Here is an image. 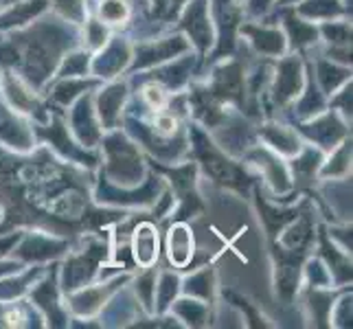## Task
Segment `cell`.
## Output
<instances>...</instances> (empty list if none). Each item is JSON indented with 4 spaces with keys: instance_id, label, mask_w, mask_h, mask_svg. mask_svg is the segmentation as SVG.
<instances>
[{
    "instance_id": "cell-7",
    "label": "cell",
    "mask_w": 353,
    "mask_h": 329,
    "mask_svg": "<svg viewBox=\"0 0 353 329\" xmlns=\"http://www.w3.org/2000/svg\"><path fill=\"white\" fill-rule=\"evenodd\" d=\"M189 48V44L182 40V38H169L163 40L158 44H145L137 51V68H145V66H152L158 62H165V59L174 57L178 53H185Z\"/></svg>"
},
{
    "instance_id": "cell-10",
    "label": "cell",
    "mask_w": 353,
    "mask_h": 329,
    "mask_svg": "<svg viewBox=\"0 0 353 329\" xmlns=\"http://www.w3.org/2000/svg\"><path fill=\"white\" fill-rule=\"evenodd\" d=\"M243 33L250 38V44L261 55H281L285 51V38L279 29L268 27H243Z\"/></svg>"
},
{
    "instance_id": "cell-29",
    "label": "cell",
    "mask_w": 353,
    "mask_h": 329,
    "mask_svg": "<svg viewBox=\"0 0 353 329\" xmlns=\"http://www.w3.org/2000/svg\"><path fill=\"white\" fill-rule=\"evenodd\" d=\"M88 70V55L86 53H72L64 59V66L59 70V77H79L86 75Z\"/></svg>"
},
{
    "instance_id": "cell-18",
    "label": "cell",
    "mask_w": 353,
    "mask_h": 329,
    "mask_svg": "<svg viewBox=\"0 0 353 329\" xmlns=\"http://www.w3.org/2000/svg\"><path fill=\"white\" fill-rule=\"evenodd\" d=\"M263 137L274 150H279L281 154H296L301 148L296 134L288 128H283V126H268L263 130Z\"/></svg>"
},
{
    "instance_id": "cell-2",
    "label": "cell",
    "mask_w": 353,
    "mask_h": 329,
    "mask_svg": "<svg viewBox=\"0 0 353 329\" xmlns=\"http://www.w3.org/2000/svg\"><path fill=\"white\" fill-rule=\"evenodd\" d=\"M108 154H110V169L121 167V172L114 174L117 182H134L141 176V161L132 143H125L121 137L108 139Z\"/></svg>"
},
{
    "instance_id": "cell-1",
    "label": "cell",
    "mask_w": 353,
    "mask_h": 329,
    "mask_svg": "<svg viewBox=\"0 0 353 329\" xmlns=\"http://www.w3.org/2000/svg\"><path fill=\"white\" fill-rule=\"evenodd\" d=\"M196 152L200 156L202 165L206 167V174L211 178H215L217 182H222V185H228V187H237V189L246 187V174H243L233 161H228L224 154L217 152L213 148V143L206 141L202 134H196Z\"/></svg>"
},
{
    "instance_id": "cell-33",
    "label": "cell",
    "mask_w": 353,
    "mask_h": 329,
    "mask_svg": "<svg viewBox=\"0 0 353 329\" xmlns=\"http://www.w3.org/2000/svg\"><path fill=\"white\" fill-rule=\"evenodd\" d=\"M349 161H351V148H349V143H345V148L340 152H336L334 163L330 161V165L325 167L323 176H343V174H347Z\"/></svg>"
},
{
    "instance_id": "cell-34",
    "label": "cell",
    "mask_w": 353,
    "mask_h": 329,
    "mask_svg": "<svg viewBox=\"0 0 353 329\" xmlns=\"http://www.w3.org/2000/svg\"><path fill=\"white\" fill-rule=\"evenodd\" d=\"M55 9L72 22H83V0H53Z\"/></svg>"
},
{
    "instance_id": "cell-38",
    "label": "cell",
    "mask_w": 353,
    "mask_h": 329,
    "mask_svg": "<svg viewBox=\"0 0 353 329\" xmlns=\"http://www.w3.org/2000/svg\"><path fill=\"white\" fill-rule=\"evenodd\" d=\"M156 128V134L158 137H172V134L176 132V128H178V123H176V119L174 117H169V114H161L156 119V123H154Z\"/></svg>"
},
{
    "instance_id": "cell-24",
    "label": "cell",
    "mask_w": 353,
    "mask_h": 329,
    "mask_svg": "<svg viewBox=\"0 0 353 329\" xmlns=\"http://www.w3.org/2000/svg\"><path fill=\"white\" fill-rule=\"evenodd\" d=\"M312 241V226L307 222V217L305 219H301V222H296L294 226L290 228V233L283 237V243L290 248V250H303L307 246V243Z\"/></svg>"
},
{
    "instance_id": "cell-21",
    "label": "cell",
    "mask_w": 353,
    "mask_h": 329,
    "mask_svg": "<svg viewBox=\"0 0 353 329\" xmlns=\"http://www.w3.org/2000/svg\"><path fill=\"white\" fill-rule=\"evenodd\" d=\"M283 20L288 22L292 44H294L296 48H303V46H307V44H314V42H316V29L312 27L310 22L296 18V14H292V11H288Z\"/></svg>"
},
{
    "instance_id": "cell-37",
    "label": "cell",
    "mask_w": 353,
    "mask_h": 329,
    "mask_svg": "<svg viewBox=\"0 0 353 329\" xmlns=\"http://www.w3.org/2000/svg\"><path fill=\"white\" fill-rule=\"evenodd\" d=\"M143 99L148 101L150 108H163L167 103V94L161 86H156V83H150V86H145L143 90Z\"/></svg>"
},
{
    "instance_id": "cell-9",
    "label": "cell",
    "mask_w": 353,
    "mask_h": 329,
    "mask_svg": "<svg viewBox=\"0 0 353 329\" xmlns=\"http://www.w3.org/2000/svg\"><path fill=\"white\" fill-rule=\"evenodd\" d=\"M72 128H75L79 141L83 145H88V148H92V145L99 141V126L94 123L90 97H81L75 110H72Z\"/></svg>"
},
{
    "instance_id": "cell-15",
    "label": "cell",
    "mask_w": 353,
    "mask_h": 329,
    "mask_svg": "<svg viewBox=\"0 0 353 329\" xmlns=\"http://www.w3.org/2000/svg\"><path fill=\"white\" fill-rule=\"evenodd\" d=\"M305 134L310 139L319 141L323 148H334L332 143H336V139L343 137L345 130H343V126L338 123L336 117H323V119L316 121L314 126H307Z\"/></svg>"
},
{
    "instance_id": "cell-14",
    "label": "cell",
    "mask_w": 353,
    "mask_h": 329,
    "mask_svg": "<svg viewBox=\"0 0 353 329\" xmlns=\"http://www.w3.org/2000/svg\"><path fill=\"white\" fill-rule=\"evenodd\" d=\"M250 158L254 163H257L259 167L265 169V178L272 182V185L279 189V191H285L290 187V178H288V172H285V167L281 165V161L270 154V152H265V150H254L250 154Z\"/></svg>"
},
{
    "instance_id": "cell-23",
    "label": "cell",
    "mask_w": 353,
    "mask_h": 329,
    "mask_svg": "<svg viewBox=\"0 0 353 329\" xmlns=\"http://www.w3.org/2000/svg\"><path fill=\"white\" fill-rule=\"evenodd\" d=\"M299 11L307 18H332L343 9H340V0H307Z\"/></svg>"
},
{
    "instance_id": "cell-20",
    "label": "cell",
    "mask_w": 353,
    "mask_h": 329,
    "mask_svg": "<svg viewBox=\"0 0 353 329\" xmlns=\"http://www.w3.org/2000/svg\"><path fill=\"white\" fill-rule=\"evenodd\" d=\"M97 14L103 24H123L132 16V5L130 0H101Z\"/></svg>"
},
{
    "instance_id": "cell-26",
    "label": "cell",
    "mask_w": 353,
    "mask_h": 329,
    "mask_svg": "<svg viewBox=\"0 0 353 329\" xmlns=\"http://www.w3.org/2000/svg\"><path fill=\"white\" fill-rule=\"evenodd\" d=\"M319 81L323 83L325 92H332L338 83L347 81V70L338 68L334 64H327V62H321L319 64Z\"/></svg>"
},
{
    "instance_id": "cell-13",
    "label": "cell",
    "mask_w": 353,
    "mask_h": 329,
    "mask_svg": "<svg viewBox=\"0 0 353 329\" xmlns=\"http://www.w3.org/2000/svg\"><path fill=\"white\" fill-rule=\"evenodd\" d=\"M125 99V86L123 83H114V86L105 88L99 94V114L105 128H114L121 117V103Z\"/></svg>"
},
{
    "instance_id": "cell-39",
    "label": "cell",
    "mask_w": 353,
    "mask_h": 329,
    "mask_svg": "<svg viewBox=\"0 0 353 329\" xmlns=\"http://www.w3.org/2000/svg\"><path fill=\"white\" fill-rule=\"evenodd\" d=\"M268 3H270V0H252V9L254 11H263L268 7Z\"/></svg>"
},
{
    "instance_id": "cell-8",
    "label": "cell",
    "mask_w": 353,
    "mask_h": 329,
    "mask_svg": "<svg viewBox=\"0 0 353 329\" xmlns=\"http://www.w3.org/2000/svg\"><path fill=\"white\" fill-rule=\"evenodd\" d=\"M301 83H303V75H301V62L299 59H283L279 64L276 70V99L279 101H288L292 97H296L301 90Z\"/></svg>"
},
{
    "instance_id": "cell-30",
    "label": "cell",
    "mask_w": 353,
    "mask_h": 329,
    "mask_svg": "<svg viewBox=\"0 0 353 329\" xmlns=\"http://www.w3.org/2000/svg\"><path fill=\"white\" fill-rule=\"evenodd\" d=\"M187 292L193 297L209 299L211 297V272L202 270V272H196L193 277H189L187 279Z\"/></svg>"
},
{
    "instance_id": "cell-16",
    "label": "cell",
    "mask_w": 353,
    "mask_h": 329,
    "mask_svg": "<svg viewBox=\"0 0 353 329\" xmlns=\"http://www.w3.org/2000/svg\"><path fill=\"white\" fill-rule=\"evenodd\" d=\"M5 86H7V94H9L11 106H16L18 110H22V112H31V114L38 112L40 117H44L42 114V106L33 97V92L29 88H24L16 77L9 75L7 81H5Z\"/></svg>"
},
{
    "instance_id": "cell-22",
    "label": "cell",
    "mask_w": 353,
    "mask_h": 329,
    "mask_svg": "<svg viewBox=\"0 0 353 329\" xmlns=\"http://www.w3.org/2000/svg\"><path fill=\"white\" fill-rule=\"evenodd\" d=\"M48 128H51V130L42 132L48 141H51L53 145H57V148L62 150L68 158H75V161H79V163H86V158H81V150L77 148V145L70 143L68 132H66V128L62 123H59V121H53V126H48Z\"/></svg>"
},
{
    "instance_id": "cell-31",
    "label": "cell",
    "mask_w": 353,
    "mask_h": 329,
    "mask_svg": "<svg viewBox=\"0 0 353 329\" xmlns=\"http://www.w3.org/2000/svg\"><path fill=\"white\" fill-rule=\"evenodd\" d=\"M137 295L143 301L145 310H152V301L156 297V275L154 272H145L143 277H139V281H137Z\"/></svg>"
},
{
    "instance_id": "cell-6",
    "label": "cell",
    "mask_w": 353,
    "mask_h": 329,
    "mask_svg": "<svg viewBox=\"0 0 353 329\" xmlns=\"http://www.w3.org/2000/svg\"><path fill=\"white\" fill-rule=\"evenodd\" d=\"M193 233L187 224H174L169 228L167 235V257L172 261V266L176 268H185L189 266L191 257H193Z\"/></svg>"
},
{
    "instance_id": "cell-36",
    "label": "cell",
    "mask_w": 353,
    "mask_h": 329,
    "mask_svg": "<svg viewBox=\"0 0 353 329\" xmlns=\"http://www.w3.org/2000/svg\"><path fill=\"white\" fill-rule=\"evenodd\" d=\"M178 314L182 319H191L189 321L191 325H202V321H204V308L198 301H189V306H187V301H180Z\"/></svg>"
},
{
    "instance_id": "cell-19",
    "label": "cell",
    "mask_w": 353,
    "mask_h": 329,
    "mask_svg": "<svg viewBox=\"0 0 353 329\" xmlns=\"http://www.w3.org/2000/svg\"><path fill=\"white\" fill-rule=\"evenodd\" d=\"M110 290L112 288H90V290H83L79 292V295H75V299H72V310H75L77 314H92L97 312L101 306H103V301L108 299V295H110Z\"/></svg>"
},
{
    "instance_id": "cell-11",
    "label": "cell",
    "mask_w": 353,
    "mask_h": 329,
    "mask_svg": "<svg viewBox=\"0 0 353 329\" xmlns=\"http://www.w3.org/2000/svg\"><path fill=\"white\" fill-rule=\"evenodd\" d=\"M130 62V48L125 42H114L108 51L94 59V72L99 77H114Z\"/></svg>"
},
{
    "instance_id": "cell-5",
    "label": "cell",
    "mask_w": 353,
    "mask_h": 329,
    "mask_svg": "<svg viewBox=\"0 0 353 329\" xmlns=\"http://www.w3.org/2000/svg\"><path fill=\"white\" fill-rule=\"evenodd\" d=\"M158 230L150 222H141L132 235V255L134 261L143 268H152L158 259Z\"/></svg>"
},
{
    "instance_id": "cell-4",
    "label": "cell",
    "mask_w": 353,
    "mask_h": 329,
    "mask_svg": "<svg viewBox=\"0 0 353 329\" xmlns=\"http://www.w3.org/2000/svg\"><path fill=\"white\" fill-rule=\"evenodd\" d=\"M215 99H226V101H243V75L239 64H226L215 72L213 88H211Z\"/></svg>"
},
{
    "instance_id": "cell-17",
    "label": "cell",
    "mask_w": 353,
    "mask_h": 329,
    "mask_svg": "<svg viewBox=\"0 0 353 329\" xmlns=\"http://www.w3.org/2000/svg\"><path fill=\"white\" fill-rule=\"evenodd\" d=\"M46 7V0H29V3H20L14 9L5 11L0 16V31L9 27H20V24L29 22L33 16H38L40 11Z\"/></svg>"
},
{
    "instance_id": "cell-28",
    "label": "cell",
    "mask_w": 353,
    "mask_h": 329,
    "mask_svg": "<svg viewBox=\"0 0 353 329\" xmlns=\"http://www.w3.org/2000/svg\"><path fill=\"white\" fill-rule=\"evenodd\" d=\"M88 86H92V81H75L72 77H68V81L59 83L53 92V99L59 101V103H70L79 92H83Z\"/></svg>"
},
{
    "instance_id": "cell-25",
    "label": "cell",
    "mask_w": 353,
    "mask_h": 329,
    "mask_svg": "<svg viewBox=\"0 0 353 329\" xmlns=\"http://www.w3.org/2000/svg\"><path fill=\"white\" fill-rule=\"evenodd\" d=\"M53 286L55 283H53V279H51V281L42 283L38 290H35V295H33L35 303H38L42 310H46V314L51 316V319H55V316H57V295H55Z\"/></svg>"
},
{
    "instance_id": "cell-40",
    "label": "cell",
    "mask_w": 353,
    "mask_h": 329,
    "mask_svg": "<svg viewBox=\"0 0 353 329\" xmlns=\"http://www.w3.org/2000/svg\"><path fill=\"white\" fill-rule=\"evenodd\" d=\"M154 3H156L158 9H163V7H165V0H154Z\"/></svg>"
},
{
    "instance_id": "cell-35",
    "label": "cell",
    "mask_w": 353,
    "mask_h": 329,
    "mask_svg": "<svg viewBox=\"0 0 353 329\" xmlns=\"http://www.w3.org/2000/svg\"><path fill=\"white\" fill-rule=\"evenodd\" d=\"M86 40L90 48H101L108 42V29L99 20H90L86 24Z\"/></svg>"
},
{
    "instance_id": "cell-12",
    "label": "cell",
    "mask_w": 353,
    "mask_h": 329,
    "mask_svg": "<svg viewBox=\"0 0 353 329\" xmlns=\"http://www.w3.org/2000/svg\"><path fill=\"white\" fill-rule=\"evenodd\" d=\"M0 141H5L11 148L29 150L31 148V132L27 126L16 121L11 114L5 112V108H0Z\"/></svg>"
},
{
    "instance_id": "cell-27",
    "label": "cell",
    "mask_w": 353,
    "mask_h": 329,
    "mask_svg": "<svg viewBox=\"0 0 353 329\" xmlns=\"http://www.w3.org/2000/svg\"><path fill=\"white\" fill-rule=\"evenodd\" d=\"M321 161V154L314 152V150H305L303 156H299L294 161V172H296V178H301L303 182H307L314 178V172H316V165Z\"/></svg>"
},
{
    "instance_id": "cell-3",
    "label": "cell",
    "mask_w": 353,
    "mask_h": 329,
    "mask_svg": "<svg viewBox=\"0 0 353 329\" xmlns=\"http://www.w3.org/2000/svg\"><path fill=\"white\" fill-rule=\"evenodd\" d=\"M182 29H187L189 38L196 42L202 51L211 46V20L206 11V0H193L187 7V14L182 18Z\"/></svg>"
},
{
    "instance_id": "cell-32",
    "label": "cell",
    "mask_w": 353,
    "mask_h": 329,
    "mask_svg": "<svg viewBox=\"0 0 353 329\" xmlns=\"http://www.w3.org/2000/svg\"><path fill=\"white\" fill-rule=\"evenodd\" d=\"M178 279L174 275H163L161 279V288H158V310H167V306H172V301L176 297V288Z\"/></svg>"
}]
</instances>
